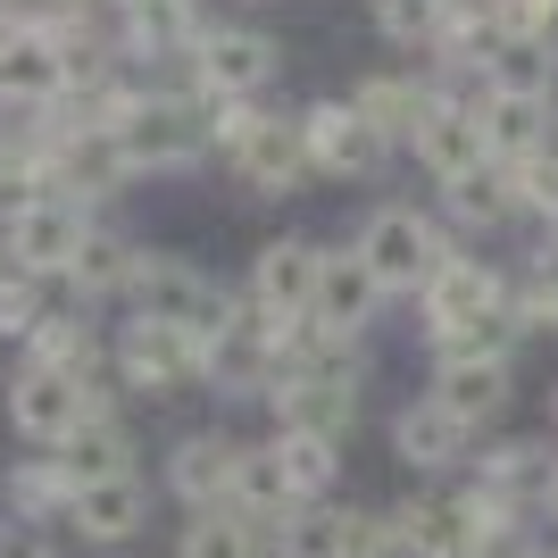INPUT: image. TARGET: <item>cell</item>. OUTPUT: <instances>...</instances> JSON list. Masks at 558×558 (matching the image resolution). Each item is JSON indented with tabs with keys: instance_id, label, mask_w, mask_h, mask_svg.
Instances as JSON below:
<instances>
[{
	"instance_id": "cell-13",
	"label": "cell",
	"mask_w": 558,
	"mask_h": 558,
	"mask_svg": "<svg viewBox=\"0 0 558 558\" xmlns=\"http://www.w3.org/2000/svg\"><path fill=\"white\" fill-rule=\"evenodd\" d=\"M209 25H201V0H117V59L134 75L184 59Z\"/></svg>"
},
{
	"instance_id": "cell-5",
	"label": "cell",
	"mask_w": 558,
	"mask_h": 558,
	"mask_svg": "<svg viewBox=\"0 0 558 558\" xmlns=\"http://www.w3.org/2000/svg\"><path fill=\"white\" fill-rule=\"evenodd\" d=\"M350 251L367 258L375 292L392 301V292H425V276L450 258V242H442V226H434L425 209H409V201H384V209L359 217V242H350Z\"/></svg>"
},
{
	"instance_id": "cell-40",
	"label": "cell",
	"mask_w": 558,
	"mask_h": 558,
	"mask_svg": "<svg viewBox=\"0 0 558 558\" xmlns=\"http://www.w3.org/2000/svg\"><path fill=\"white\" fill-rule=\"evenodd\" d=\"M466 558H542V550H534V525H484L466 542Z\"/></svg>"
},
{
	"instance_id": "cell-11",
	"label": "cell",
	"mask_w": 558,
	"mask_h": 558,
	"mask_svg": "<svg viewBox=\"0 0 558 558\" xmlns=\"http://www.w3.org/2000/svg\"><path fill=\"white\" fill-rule=\"evenodd\" d=\"M192 59H201V93L209 100H258L283 75V43L276 34H251V25H209L192 43Z\"/></svg>"
},
{
	"instance_id": "cell-3",
	"label": "cell",
	"mask_w": 558,
	"mask_h": 558,
	"mask_svg": "<svg viewBox=\"0 0 558 558\" xmlns=\"http://www.w3.org/2000/svg\"><path fill=\"white\" fill-rule=\"evenodd\" d=\"M359 384H367V350L359 342H333L317 367H301L292 384H276V434H326V442H342L350 425H359Z\"/></svg>"
},
{
	"instance_id": "cell-2",
	"label": "cell",
	"mask_w": 558,
	"mask_h": 558,
	"mask_svg": "<svg viewBox=\"0 0 558 558\" xmlns=\"http://www.w3.org/2000/svg\"><path fill=\"white\" fill-rule=\"evenodd\" d=\"M233 292L209 276V267H192V258H175V251H142V267H134V283H125V317H150V326H175V333H192V342H209L217 326L233 317Z\"/></svg>"
},
{
	"instance_id": "cell-44",
	"label": "cell",
	"mask_w": 558,
	"mask_h": 558,
	"mask_svg": "<svg viewBox=\"0 0 558 558\" xmlns=\"http://www.w3.org/2000/svg\"><path fill=\"white\" fill-rule=\"evenodd\" d=\"M542 558H558V550H542Z\"/></svg>"
},
{
	"instance_id": "cell-42",
	"label": "cell",
	"mask_w": 558,
	"mask_h": 558,
	"mask_svg": "<svg viewBox=\"0 0 558 558\" xmlns=\"http://www.w3.org/2000/svg\"><path fill=\"white\" fill-rule=\"evenodd\" d=\"M9 276H25V267H17V258H9V251H0V283H9Z\"/></svg>"
},
{
	"instance_id": "cell-4",
	"label": "cell",
	"mask_w": 558,
	"mask_h": 558,
	"mask_svg": "<svg viewBox=\"0 0 558 558\" xmlns=\"http://www.w3.org/2000/svg\"><path fill=\"white\" fill-rule=\"evenodd\" d=\"M109 142H117V159H125V175H175V167H201V159H209V100L142 93Z\"/></svg>"
},
{
	"instance_id": "cell-31",
	"label": "cell",
	"mask_w": 558,
	"mask_h": 558,
	"mask_svg": "<svg viewBox=\"0 0 558 558\" xmlns=\"http://www.w3.org/2000/svg\"><path fill=\"white\" fill-rule=\"evenodd\" d=\"M175 558H267V525L242 509H192L175 534Z\"/></svg>"
},
{
	"instance_id": "cell-28",
	"label": "cell",
	"mask_w": 558,
	"mask_h": 558,
	"mask_svg": "<svg viewBox=\"0 0 558 558\" xmlns=\"http://www.w3.org/2000/svg\"><path fill=\"white\" fill-rule=\"evenodd\" d=\"M442 217L459 233H500L517 217V184H509V167H466L459 184H442Z\"/></svg>"
},
{
	"instance_id": "cell-24",
	"label": "cell",
	"mask_w": 558,
	"mask_h": 558,
	"mask_svg": "<svg viewBox=\"0 0 558 558\" xmlns=\"http://www.w3.org/2000/svg\"><path fill=\"white\" fill-rule=\"evenodd\" d=\"M134 267H142V242H125V233L93 226V233H84V251H75V267L59 276V292H68L75 308L125 301V283H134Z\"/></svg>"
},
{
	"instance_id": "cell-20",
	"label": "cell",
	"mask_w": 558,
	"mask_h": 558,
	"mask_svg": "<svg viewBox=\"0 0 558 558\" xmlns=\"http://www.w3.org/2000/svg\"><path fill=\"white\" fill-rule=\"evenodd\" d=\"M425 400L450 409L466 434H484L492 417H509V400H517V359H459V367H434V392Z\"/></svg>"
},
{
	"instance_id": "cell-9",
	"label": "cell",
	"mask_w": 558,
	"mask_h": 558,
	"mask_svg": "<svg viewBox=\"0 0 558 558\" xmlns=\"http://www.w3.org/2000/svg\"><path fill=\"white\" fill-rule=\"evenodd\" d=\"M0 417H9V434H17L25 450H59L93 409H84V384H75V375H50V367H25L17 359L9 384H0Z\"/></svg>"
},
{
	"instance_id": "cell-15",
	"label": "cell",
	"mask_w": 558,
	"mask_h": 558,
	"mask_svg": "<svg viewBox=\"0 0 558 558\" xmlns=\"http://www.w3.org/2000/svg\"><path fill=\"white\" fill-rule=\"evenodd\" d=\"M417 308H425V333L475 326V317H509V276H500V267H484V258H466V251H450L442 267L425 276Z\"/></svg>"
},
{
	"instance_id": "cell-12",
	"label": "cell",
	"mask_w": 558,
	"mask_h": 558,
	"mask_svg": "<svg viewBox=\"0 0 558 558\" xmlns=\"http://www.w3.org/2000/svg\"><path fill=\"white\" fill-rule=\"evenodd\" d=\"M317 267H326V242L276 233V242L251 258V292H242V301H251L267 326H292V317H308V301H317Z\"/></svg>"
},
{
	"instance_id": "cell-10",
	"label": "cell",
	"mask_w": 558,
	"mask_h": 558,
	"mask_svg": "<svg viewBox=\"0 0 558 558\" xmlns=\"http://www.w3.org/2000/svg\"><path fill=\"white\" fill-rule=\"evenodd\" d=\"M301 134H308V167H317L326 184H367V175H384V159H392V142L375 134L350 100H308Z\"/></svg>"
},
{
	"instance_id": "cell-22",
	"label": "cell",
	"mask_w": 558,
	"mask_h": 558,
	"mask_svg": "<svg viewBox=\"0 0 558 558\" xmlns=\"http://www.w3.org/2000/svg\"><path fill=\"white\" fill-rule=\"evenodd\" d=\"M350 109H359L375 134L400 150V142H417V134H425V117L442 109V100H434V84H425V75L375 68V75H359V84H350Z\"/></svg>"
},
{
	"instance_id": "cell-34",
	"label": "cell",
	"mask_w": 558,
	"mask_h": 558,
	"mask_svg": "<svg viewBox=\"0 0 558 558\" xmlns=\"http://www.w3.org/2000/svg\"><path fill=\"white\" fill-rule=\"evenodd\" d=\"M267 558H342V500H301L267 525Z\"/></svg>"
},
{
	"instance_id": "cell-32",
	"label": "cell",
	"mask_w": 558,
	"mask_h": 558,
	"mask_svg": "<svg viewBox=\"0 0 558 558\" xmlns=\"http://www.w3.org/2000/svg\"><path fill=\"white\" fill-rule=\"evenodd\" d=\"M276 466H283V492H292V509L301 500H333V484H342V442H326V434H276Z\"/></svg>"
},
{
	"instance_id": "cell-17",
	"label": "cell",
	"mask_w": 558,
	"mask_h": 558,
	"mask_svg": "<svg viewBox=\"0 0 558 558\" xmlns=\"http://www.w3.org/2000/svg\"><path fill=\"white\" fill-rule=\"evenodd\" d=\"M68 534L93 542V550H125V542H142V534H150V484H142V475H117V484H75Z\"/></svg>"
},
{
	"instance_id": "cell-41",
	"label": "cell",
	"mask_w": 558,
	"mask_h": 558,
	"mask_svg": "<svg viewBox=\"0 0 558 558\" xmlns=\"http://www.w3.org/2000/svg\"><path fill=\"white\" fill-rule=\"evenodd\" d=\"M0 558H59L50 525H25V517H0Z\"/></svg>"
},
{
	"instance_id": "cell-25",
	"label": "cell",
	"mask_w": 558,
	"mask_h": 558,
	"mask_svg": "<svg viewBox=\"0 0 558 558\" xmlns=\"http://www.w3.org/2000/svg\"><path fill=\"white\" fill-rule=\"evenodd\" d=\"M68 466H59V450H25L17 466H0V517H25V525H68Z\"/></svg>"
},
{
	"instance_id": "cell-18",
	"label": "cell",
	"mask_w": 558,
	"mask_h": 558,
	"mask_svg": "<svg viewBox=\"0 0 558 558\" xmlns=\"http://www.w3.org/2000/svg\"><path fill=\"white\" fill-rule=\"evenodd\" d=\"M384 525H392V558H466V542H475L459 492H409L384 509Z\"/></svg>"
},
{
	"instance_id": "cell-33",
	"label": "cell",
	"mask_w": 558,
	"mask_h": 558,
	"mask_svg": "<svg viewBox=\"0 0 558 558\" xmlns=\"http://www.w3.org/2000/svg\"><path fill=\"white\" fill-rule=\"evenodd\" d=\"M459 25H466L459 0H375V34L392 50H442Z\"/></svg>"
},
{
	"instance_id": "cell-37",
	"label": "cell",
	"mask_w": 558,
	"mask_h": 558,
	"mask_svg": "<svg viewBox=\"0 0 558 558\" xmlns=\"http://www.w3.org/2000/svg\"><path fill=\"white\" fill-rule=\"evenodd\" d=\"M509 184H517V217L558 226V142H550V150H534L525 167H509Z\"/></svg>"
},
{
	"instance_id": "cell-36",
	"label": "cell",
	"mask_w": 558,
	"mask_h": 558,
	"mask_svg": "<svg viewBox=\"0 0 558 558\" xmlns=\"http://www.w3.org/2000/svg\"><path fill=\"white\" fill-rule=\"evenodd\" d=\"M517 317H475V326H442L425 333V350H434V367H459V359H517Z\"/></svg>"
},
{
	"instance_id": "cell-39",
	"label": "cell",
	"mask_w": 558,
	"mask_h": 558,
	"mask_svg": "<svg viewBox=\"0 0 558 558\" xmlns=\"http://www.w3.org/2000/svg\"><path fill=\"white\" fill-rule=\"evenodd\" d=\"M342 558H392V525H384V509H342Z\"/></svg>"
},
{
	"instance_id": "cell-43",
	"label": "cell",
	"mask_w": 558,
	"mask_h": 558,
	"mask_svg": "<svg viewBox=\"0 0 558 558\" xmlns=\"http://www.w3.org/2000/svg\"><path fill=\"white\" fill-rule=\"evenodd\" d=\"M550 425H558V384H550Z\"/></svg>"
},
{
	"instance_id": "cell-8",
	"label": "cell",
	"mask_w": 558,
	"mask_h": 558,
	"mask_svg": "<svg viewBox=\"0 0 558 558\" xmlns=\"http://www.w3.org/2000/svg\"><path fill=\"white\" fill-rule=\"evenodd\" d=\"M201 392H217V400H267L276 392V326L251 301L201 342Z\"/></svg>"
},
{
	"instance_id": "cell-38",
	"label": "cell",
	"mask_w": 558,
	"mask_h": 558,
	"mask_svg": "<svg viewBox=\"0 0 558 558\" xmlns=\"http://www.w3.org/2000/svg\"><path fill=\"white\" fill-rule=\"evenodd\" d=\"M50 308H59V301H50L43 276H9V283H0V342H25Z\"/></svg>"
},
{
	"instance_id": "cell-26",
	"label": "cell",
	"mask_w": 558,
	"mask_h": 558,
	"mask_svg": "<svg viewBox=\"0 0 558 558\" xmlns=\"http://www.w3.org/2000/svg\"><path fill=\"white\" fill-rule=\"evenodd\" d=\"M484 84H492V100H550L558 93V43L492 34L484 43Z\"/></svg>"
},
{
	"instance_id": "cell-29",
	"label": "cell",
	"mask_w": 558,
	"mask_h": 558,
	"mask_svg": "<svg viewBox=\"0 0 558 558\" xmlns=\"http://www.w3.org/2000/svg\"><path fill=\"white\" fill-rule=\"evenodd\" d=\"M484 159L492 167H525L534 150H550V100H484Z\"/></svg>"
},
{
	"instance_id": "cell-14",
	"label": "cell",
	"mask_w": 558,
	"mask_h": 558,
	"mask_svg": "<svg viewBox=\"0 0 558 558\" xmlns=\"http://www.w3.org/2000/svg\"><path fill=\"white\" fill-rule=\"evenodd\" d=\"M233 466H242V442L217 434V425H201V434H175V442H167L159 484H167V500H184V509H233Z\"/></svg>"
},
{
	"instance_id": "cell-35",
	"label": "cell",
	"mask_w": 558,
	"mask_h": 558,
	"mask_svg": "<svg viewBox=\"0 0 558 558\" xmlns=\"http://www.w3.org/2000/svg\"><path fill=\"white\" fill-rule=\"evenodd\" d=\"M509 317L517 333H558V242H542L509 283Z\"/></svg>"
},
{
	"instance_id": "cell-1",
	"label": "cell",
	"mask_w": 558,
	"mask_h": 558,
	"mask_svg": "<svg viewBox=\"0 0 558 558\" xmlns=\"http://www.w3.org/2000/svg\"><path fill=\"white\" fill-rule=\"evenodd\" d=\"M209 150H226L233 184L267 192H301L317 167H308V134H301V109H258V100H209Z\"/></svg>"
},
{
	"instance_id": "cell-21",
	"label": "cell",
	"mask_w": 558,
	"mask_h": 558,
	"mask_svg": "<svg viewBox=\"0 0 558 558\" xmlns=\"http://www.w3.org/2000/svg\"><path fill=\"white\" fill-rule=\"evenodd\" d=\"M59 100H68V59H59L50 34L25 25L17 43L0 50V109L9 117H43V109H59Z\"/></svg>"
},
{
	"instance_id": "cell-7",
	"label": "cell",
	"mask_w": 558,
	"mask_h": 558,
	"mask_svg": "<svg viewBox=\"0 0 558 558\" xmlns=\"http://www.w3.org/2000/svg\"><path fill=\"white\" fill-rule=\"evenodd\" d=\"M100 217L84 209V201H59V192H34L17 217H0V251L17 258L25 276H43V283H59L75 267V251H84V233H93Z\"/></svg>"
},
{
	"instance_id": "cell-6",
	"label": "cell",
	"mask_w": 558,
	"mask_h": 558,
	"mask_svg": "<svg viewBox=\"0 0 558 558\" xmlns=\"http://www.w3.org/2000/svg\"><path fill=\"white\" fill-rule=\"evenodd\" d=\"M109 375H117V392H134V400L201 392V342L175 326H150V317H125L109 333Z\"/></svg>"
},
{
	"instance_id": "cell-19",
	"label": "cell",
	"mask_w": 558,
	"mask_h": 558,
	"mask_svg": "<svg viewBox=\"0 0 558 558\" xmlns=\"http://www.w3.org/2000/svg\"><path fill=\"white\" fill-rule=\"evenodd\" d=\"M17 359H25V367H50V375H75V384H84V375H100V367H109V333L93 326V308L59 301V308L43 317V326H34V333L17 342Z\"/></svg>"
},
{
	"instance_id": "cell-45",
	"label": "cell",
	"mask_w": 558,
	"mask_h": 558,
	"mask_svg": "<svg viewBox=\"0 0 558 558\" xmlns=\"http://www.w3.org/2000/svg\"><path fill=\"white\" fill-rule=\"evenodd\" d=\"M550 242H558V226H550Z\"/></svg>"
},
{
	"instance_id": "cell-16",
	"label": "cell",
	"mask_w": 558,
	"mask_h": 558,
	"mask_svg": "<svg viewBox=\"0 0 558 558\" xmlns=\"http://www.w3.org/2000/svg\"><path fill=\"white\" fill-rule=\"evenodd\" d=\"M308 317L333 333V342H367L375 317H384V292H375L367 258L342 251V242H326V267H317V301H308Z\"/></svg>"
},
{
	"instance_id": "cell-30",
	"label": "cell",
	"mask_w": 558,
	"mask_h": 558,
	"mask_svg": "<svg viewBox=\"0 0 558 558\" xmlns=\"http://www.w3.org/2000/svg\"><path fill=\"white\" fill-rule=\"evenodd\" d=\"M409 150L425 159V175H434V184H459L466 167H484V125H475L466 109H450V100H442V109L425 117V134L409 142Z\"/></svg>"
},
{
	"instance_id": "cell-27",
	"label": "cell",
	"mask_w": 558,
	"mask_h": 558,
	"mask_svg": "<svg viewBox=\"0 0 558 558\" xmlns=\"http://www.w3.org/2000/svg\"><path fill=\"white\" fill-rule=\"evenodd\" d=\"M59 466H68V484H117V475H142V442L125 417H84L59 442Z\"/></svg>"
},
{
	"instance_id": "cell-23",
	"label": "cell",
	"mask_w": 558,
	"mask_h": 558,
	"mask_svg": "<svg viewBox=\"0 0 558 558\" xmlns=\"http://www.w3.org/2000/svg\"><path fill=\"white\" fill-rule=\"evenodd\" d=\"M392 450L417 475H466V459H475V434H466L450 409H434V400H409L392 417Z\"/></svg>"
}]
</instances>
